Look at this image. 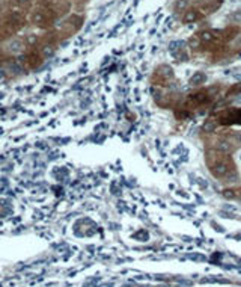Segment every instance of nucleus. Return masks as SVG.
<instances>
[{
  "label": "nucleus",
  "instance_id": "1",
  "mask_svg": "<svg viewBox=\"0 0 241 287\" xmlns=\"http://www.w3.org/2000/svg\"><path fill=\"white\" fill-rule=\"evenodd\" d=\"M228 171H229V166L226 165V163H219V165L215 166L214 174H215V177H224V175L228 174Z\"/></svg>",
  "mask_w": 241,
  "mask_h": 287
},
{
  "label": "nucleus",
  "instance_id": "2",
  "mask_svg": "<svg viewBox=\"0 0 241 287\" xmlns=\"http://www.w3.org/2000/svg\"><path fill=\"white\" fill-rule=\"evenodd\" d=\"M217 150L220 151V153H231V150H232V147H231V144L228 142V141H220L219 144H217Z\"/></svg>",
  "mask_w": 241,
  "mask_h": 287
},
{
  "label": "nucleus",
  "instance_id": "3",
  "mask_svg": "<svg viewBox=\"0 0 241 287\" xmlns=\"http://www.w3.org/2000/svg\"><path fill=\"white\" fill-rule=\"evenodd\" d=\"M193 20H196V12H194V11H189V12L184 15V21H185V23H190V21H193Z\"/></svg>",
  "mask_w": 241,
  "mask_h": 287
},
{
  "label": "nucleus",
  "instance_id": "4",
  "mask_svg": "<svg viewBox=\"0 0 241 287\" xmlns=\"http://www.w3.org/2000/svg\"><path fill=\"white\" fill-rule=\"evenodd\" d=\"M200 38H202L204 41H213V39H214L213 33H209V32H204V33L200 35Z\"/></svg>",
  "mask_w": 241,
  "mask_h": 287
},
{
  "label": "nucleus",
  "instance_id": "5",
  "mask_svg": "<svg viewBox=\"0 0 241 287\" xmlns=\"http://www.w3.org/2000/svg\"><path fill=\"white\" fill-rule=\"evenodd\" d=\"M44 53H45V54H52V53H53V49H50V47H47V49L44 50Z\"/></svg>",
  "mask_w": 241,
  "mask_h": 287
},
{
  "label": "nucleus",
  "instance_id": "6",
  "mask_svg": "<svg viewBox=\"0 0 241 287\" xmlns=\"http://www.w3.org/2000/svg\"><path fill=\"white\" fill-rule=\"evenodd\" d=\"M18 2H29V0H18Z\"/></svg>",
  "mask_w": 241,
  "mask_h": 287
}]
</instances>
